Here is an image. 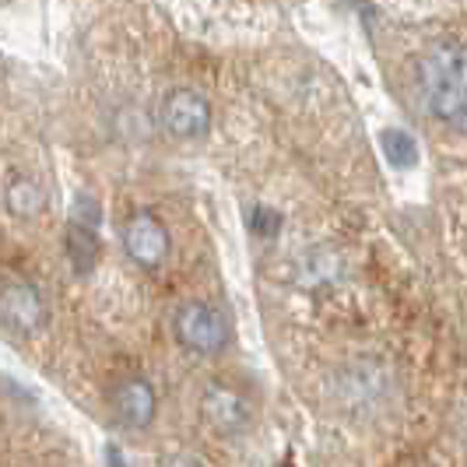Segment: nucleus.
Returning a JSON list of instances; mask_svg holds the SVG:
<instances>
[{
    "label": "nucleus",
    "instance_id": "f257e3e1",
    "mask_svg": "<svg viewBox=\"0 0 467 467\" xmlns=\"http://www.w3.org/2000/svg\"><path fill=\"white\" fill-rule=\"evenodd\" d=\"M421 99L450 130L467 134V43H440L419 64Z\"/></svg>",
    "mask_w": 467,
    "mask_h": 467
},
{
    "label": "nucleus",
    "instance_id": "f03ea898",
    "mask_svg": "<svg viewBox=\"0 0 467 467\" xmlns=\"http://www.w3.org/2000/svg\"><path fill=\"white\" fill-rule=\"evenodd\" d=\"M172 334L193 355H218L229 345V320L208 303H183L172 317Z\"/></svg>",
    "mask_w": 467,
    "mask_h": 467
},
{
    "label": "nucleus",
    "instance_id": "7ed1b4c3",
    "mask_svg": "<svg viewBox=\"0 0 467 467\" xmlns=\"http://www.w3.org/2000/svg\"><path fill=\"white\" fill-rule=\"evenodd\" d=\"M123 250L144 271H159L172 250V239L162 218H155L151 211H134L123 222Z\"/></svg>",
    "mask_w": 467,
    "mask_h": 467
},
{
    "label": "nucleus",
    "instance_id": "20e7f679",
    "mask_svg": "<svg viewBox=\"0 0 467 467\" xmlns=\"http://www.w3.org/2000/svg\"><path fill=\"white\" fill-rule=\"evenodd\" d=\"M49 309L43 292L32 281H7L0 288V324L15 334H39L47 327Z\"/></svg>",
    "mask_w": 467,
    "mask_h": 467
},
{
    "label": "nucleus",
    "instance_id": "39448f33",
    "mask_svg": "<svg viewBox=\"0 0 467 467\" xmlns=\"http://www.w3.org/2000/svg\"><path fill=\"white\" fill-rule=\"evenodd\" d=\"M162 127L180 140L204 138L211 127V106L204 95L190 92V88H172L159 106Z\"/></svg>",
    "mask_w": 467,
    "mask_h": 467
},
{
    "label": "nucleus",
    "instance_id": "423d86ee",
    "mask_svg": "<svg viewBox=\"0 0 467 467\" xmlns=\"http://www.w3.org/2000/svg\"><path fill=\"white\" fill-rule=\"evenodd\" d=\"M201 419L218 436H239L250 425V404L229 383H208L201 394Z\"/></svg>",
    "mask_w": 467,
    "mask_h": 467
},
{
    "label": "nucleus",
    "instance_id": "0eeeda50",
    "mask_svg": "<svg viewBox=\"0 0 467 467\" xmlns=\"http://www.w3.org/2000/svg\"><path fill=\"white\" fill-rule=\"evenodd\" d=\"M113 411L127 429H148L159 415V394L148 379L127 376L113 387Z\"/></svg>",
    "mask_w": 467,
    "mask_h": 467
},
{
    "label": "nucleus",
    "instance_id": "6e6552de",
    "mask_svg": "<svg viewBox=\"0 0 467 467\" xmlns=\"http://www.w3.org/2000/svg\"><path fill=\"white\" fill-rule=\"evenodd\" d=\"M4 204L15 218H39L47 211V190L32 176H15L4 190Z\"/></svg>",
    "mask_w": 467,
    "mask_h": 467
},
{
    "label": "nucleus",
    "instance_id": "1a4fd4ad",
    "mask_svg": "<svg viewBox=\"0 0 467 467\" xmlns=\"http://www.w3.org/2000/svg\"><path fill=\"white\" fill-rule=\"evenodd\" d=\"M64 246H67V260L74 267V275H92L99 257H102V243H99L95 229L81 225V222H70Z\"/></svg>",
    "mask_w": 467,
    "mask_h": 467
},
{
    "label": "nucleus",
    "instance_id": "9d476101",
    "mask_svg": "<svg viewBox=\"0 0 467 467\" xmlns=\"http://www.w3.org/2000/svg\"><path fill=\"white\" fill-rule=\"evenodd\" d=\"M337 271H341V264L334 260V254L327 250H313V254H306L299 264H296V278L299 285L306 288H324L330 281L337 278Z\"/></svg>",
    "mask_w": 467,
    "mask_h": 467
},
{
    "label": "nucleus",
    "instance_id": "9b49d317",
    "mask_svg": "<svg viewBox=\"0 0 467 467\" xmlns=\"http://www.w3.org/2000/svg\"><path fill=\"white\" fill-rule=\"evenodd\" d=\"M379 144H383V155L398 165V169H411V165L419 162V144H415V138H411L408 130L387 127V130L379 134Z\"/></svg>",
    "mask_w": 467,
    "mask_h": 467
},
{
    "label": "nucleus",
    "instance_id": "f8f14e48",
    "mask_svg": "<svg viewBox=\"0 0 467 467\" xmlns=\"http://www.w3.org/2000/svg\"><path fill=\"white\" fill-rule=\"evenodd\" d=\"M70 222H81V225H88V229H95V222H99V208H95L92 197H78V208H74V218Z\"/></svg>",
    "mask_w": 467,
    "mask_h": 467
},
{
    "label": "nucleus",
    "instance_id": "ddd939ff",
    "mask_svg": "<svg viewBox=\"0 0 467 467\" xmlns=\"http://www.w3.org/2000/svg\"><path fill=\"white\" fill-rule=\"evenodd\" d=\"M250 225H254V233L257 235H271V229L278 225V214H275V211H267V208H254Z\"/></svg>",
    "mask_w": 467,
    "mask_h": 467
},
{
    "label": "nucleus",
    "instance_id": "4468645a",
    "mask_svg": "<svg viewBox=\"0 0 467 467\" xmlns=\"http://www.w3.org/2000/svg\"><path fill=\"white\" fill-rule=\"evenodd\" d=\"M162 467H204L197 457H190V453H180V457H169Z\"/></svg>",
    "mask_w": 467,
    "mask_h": 467
}]
</instances>
